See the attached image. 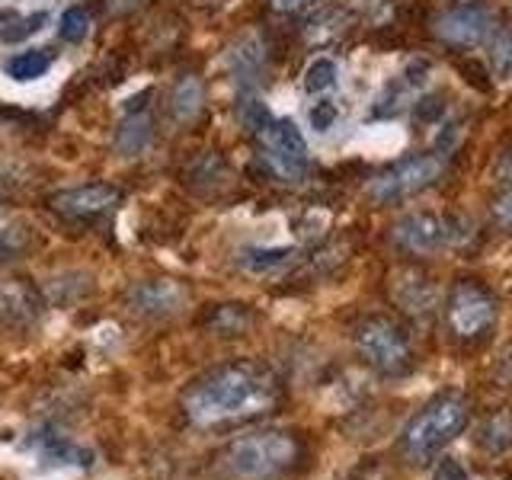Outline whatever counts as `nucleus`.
I'll use <instances>...</instances> for the list:
<instances>
[{"label":"nucleus","instance_id":"f257e3e1","mask_svg":"<svg viewBox=\"0 0 512 480\" xmlns=\"http://www.w3.org/2000/svg\"><path fill=\"white\" fill-rule=\"evenodd\" d=\"M282 404V381L272 368L240 359L202 375L183 397V413L192 426L215 429L260 420Z\"/></svg>","mask_w":512,"mask_h":480},{"label":"nucleus","instance_id":"f03ea898","mask_svg":"<svg viewBox=\"0 0 512 480\" xmlns=\"http://www.w3.org/2000/svg\"><path fill=\"white\" fill-rule=\"evenodd\" d=\"M304 458V442L288 429H256L231 439L218 455L224 480H282Z\"/></svg>","mask_w":512,"mask_h":480},{"label":"nucleus","instance_id":"7ed1b4c3","mask_svg":"<svg viewBox=\"0 0 512 480\" xmlns=\"http://www.w3.org/2000/svg\"><path fill=\"white\" fill-rule=\"evenodd\" d=\"M471 423V400L461 391H442L413 416L400 432V455L410 464H429L439 458L445 445H452Z\"/></svg>","mask_w":512,"mask_h":480},{"label":"nucleus","instance_id":"20e7f679","mask_svg":"<svg viewBox=\"0 0 512 480\" xmlns=\"http://www.w3.org/2000/svg\"><path fill=\"white\" fill-rule=\"evenodd\" d=\"M356 349L365 365H372L384 378H400L413 368V343L407 330L384 314L365 317L356 327Z\"/></svg>","mask_w":512,"mask_h":480},{"label":"nucleus","instance_id":"39448f33","mask_svg":"<svg viewBox=\"0 0 512 480\" xmlns=\"http://www.w3.org/2000/svg\"><path fill=\"white\" fill-rule=\"evenodd\" d=\"M500 304L496 295L477 279H458L445 295V324L455 340L477 343L493 330Z\"/></svg>","mask_w":512,"mask_h":480},{"label":"nucleus","instance_id":"423d86ee","mask_svg":"<svg viewBox=\"0 0 512 480\" xmlns=\"http://www.w3.org/2000/svg\"><path fill=\"white\" fill-rule=\"evenodd\" d=\"M445 173V154L439 151H423V154H410L397 164L384 167L368 180V199L378 205H394L404 202L416 192H423L429 186H436Z\"/></svg>","mask_w":512,"mask_h":480},{"label":"nucleus","instance_id":"0eeeda50","mask_svg":"<svg viewBox=\"0 0 512 480\" xmlns=\"http://www.w3.org/2000/svg\"><path fill=\"white\" fill-rule=\"evenodd\" d=\"M468 221L458 215H442V212H410L391 228V240L397 250L410 256H432L448 247L461 244L468 237Z\"/></svg>","mask_w":512,"mask_h":480},{"label":"nucleus","instance_id":"6e6552de","mask_svg":"<svg viewBox=\"0 0 512 480\" xmlns=\"http://www.w3.org/2000/svg\"><path fill=\"white\" fill-rule=\"evenodd\" d=\"M496 29H500V16L487 4H458L432 20V36L452 48L487 45L496 36Z\"/></svg>","mask_w":512,"mask_h":480},{"label":"nucleus","instance_id":"1a4fd4ad","mask_svg":"<svg viewBox=\"0 0 512 480\" xmlns=\"http://www.w3.org/2000/svg\"><path fill=\"white\" fill-rule=\"evenodd\" d=\"M256 135H260L266 164L279 176L295 183L308 173V141L292 119H269Z\"/></svg>","mask_w":512,"mask_h":480},{"label":"nucleus","instance_id":"9d476101","mask_svg":"<svg viewBox=\"0 0 512 480\" xmlns=\"http://www.w3.org/2000/svg\"><path fill=\"white\" fill-rule=\"evenodd\" d=\"M122 202V192L109 183H87V186H71L61 189L48 199V208L64 218V221H96L109 215L112 208Z\"/></svg>","mask_w":512,"mask_h":480},{"label":"nucleus","instance_id":"9b49d317","mask_svg":"<svg viewBox=\"0 0 512 480\" xmlns=\"http://www.w3.org/2000/svg\"><path fill=\"white\" fill-rule=\"evenodd\" d=\"M45 308L42 288L29 282L26 276H7L0 279V324L10 330H20L36 324Z\"/></svg>","mask_w":512,"mask_h":480},{"label":"nucleus","instance_id":"f8f14e48","mask_svg":"<svg viewBox=\"0 0 512 480\" xmlns=\"http://www.w3.org/2000/svg\"><path fill=\"white\" fill-rule=\"evenodd\" d=\"M128 308L144 317H170L180 314L186 304V288L173 279H148L128 288Z\"/></svg>","mask_w":512,"mask_h":480},{"label":"nucleus","instance_id":"ddd939ff","mask_svg":"<svg viewBox=\"0 0 512 480\" xmlns=\"http://www.w3.org/2000/svg\"><path fill=\"white\" fill-rule=\"evenodd\" d=\"M429 77H432L429 61H413L410 68L394 80V84H388L381 90V96L375 100V109H372V119H394L404 109L416 106V96L426 90Z\"/></svg>","mask_w":512,"mask_h":480},{"label":"nucleus","instance_id":"4468645a","mask_svg":"<svg viewBox=\"0 0 512 480\" xmlns=\"http://www.w3.org/2000/svg\"><path fill=\"white\" fill-rule=\"evenodd\" d=\"M224 68L231 71V77L237 80L240 87L256 84V77H260L263 68H266V42L256 36V32L240 36L228 48V55H224Z\"/></svg>","mask_w":512,"mask_h":480},{"label":"nucleus","instance_id":"2eb2a0df","mask_svg":"<svg viewBox=\"0 0 512 480\" xmlns=\"http://www.w3.org/2000/svg\"><path fill=\"white\" fill-rule=\"evenodd\" d=\"M154 141V122L148 112H128V119L116 132V157H138L151 148Z\"/></svg>","mask_w":512,"mask_h":480},{"label":"nucleus","instance_id":"dca6fc26","mask_svg":"<svg viewBox=\"0 0 512 480\" xmlns=\"http://www.w3.org/2000/svg\"><path fill=\"white\" fill-rule=\"evenodd\" d=\"M32 244H36V234H32L29 221L16 215H0V266L23 260Z\"/></svg>","mask_w":512,"mask_h":480},{"label":"nucleus","instance_id":"f3484780","mask_svg":"<svg viewBox=\"0 0 512 480\" xmlns=\"http://www.w3.org/2000/svg\"><path fill=\"white\" fill-rule=\"evenodd\" d=\"M292 260H295L292 247H247V250L237 253L240 269L253 272V276H269V272H279Z\"/></svg>","mask_w":512,"mask_h":480},{"label":"nucleus","instance_id":"a211bd4d","mask_svg":"<svg viewBox=\"0 0 512 480\" xmlns=\"http://www.w3.org/2000/svg\"><path fill=\"white\" fill-rule=\"evenodd\" d=\"M52 64H55V52H48V48H29V52L13 55L4 64V74L16 80V84H32V80L45 77Z\"/></svg>","mask_w":512,"mask_h":480},{"label":"nucleus","instance_id":"6ab92c4d","mask_svg":"<svg viewBox=\"0 0 512 480\" xmlns=\"http://www.w3.org/2000/svg\"><path fill=\"white\" fill-rule=\"evenodd\" d=\"M250 324H253V311L247 304H215L205 317V327L218 336H240L247 333Z\"/></svg>","mask_w":512,"mask_h":480},{"label":"nucleus","instance_id":"aec40b11","mask_svg":"<svg viewBox=\"0 0 512 480\" xmlns=\"http://www.w3.org/2000/svg\"><path fill=\"white\" fill-rule=\"evenodd\" d=\"M36 452L48 464H77V468H87L90 464V455L84 452V448H77L74 442L61 439V436H39Z\"/></svg>","mask_w":512,"mask_h":480},{"label":"nucleus","instance_id":"412c9836","mask_svg":"<svg viewBox=\"0 0 512 480\" xmlns=\"http://www.w3.org/2000/svg\"><path fill=\"white\" fill-rule=\"evenodd\" d=\"M202 100H205V90L196 77H183L180 84L173 87V96H170V112L180 122H192L199 116L202 109Z\"/></svg>","mask_w":512,"mask_h":480},{"label":"nucleus","instance_id":"4be33fe9","mask_svg":"<svg viewBox=\"0 0 512 480\" xmlns=\"http://www.w3.org/2000/svg\"><path fill=\"white\" fill-rule=\"evenodd\" d=\"M394 298L404 311L413 314H426L432 308V285L423 276H407L394 285Z\"/></svg>","mask_w":512,"mask_h":480},{"label":"nucleus","instance_id":"5701e85b","mask_svg":"<svg viewBox=\"0 0 512 480\" xmlns=\"http://www.w3.org/2000/svg\"><path fill=\"white\" fill-rule=\"evenodd\" d=\"M336 80H340V64H336L333 58L327 55H320L314 58L308 68H304V77H301V87L304 93H311V96H324L336 87Z\"/></svg>","mask_w":512,"mask_h":480},{"label":"nucleus","instance_id":"b1692460","mask_svg":"<svg viewBox=\"0 0 512 480\" xmlns=\"http://www.w3.org/2000/svg\"><path fill=\"white\" fill-rule=\"evenodd\" d=\"M509 445H512V410H500V413H493L484 426H480V448L500 455V452H506Z\"/></svg>","mask_w":512,"mask_h":480},{"label":"nucleus","instance_id":"393cba45","mask_svg":"<svg viewBox=\"0 0 512 480\" xmlns=\"http://www.w3.org/2000/svg\"><path fill=\"white\" fill-rule=\"evenodd\" d=\"M48 23V13L45 10H36L29 16H10L7 26H0V42L7 45H16V42H26L29 36H36V32Z\"/></svg>","mask_w":512,"mask_h":480},{"label":"nucleus","instance_id":"a878e982","mask_svg":"<svg viewBox=\"0 0 512 480\" xmlns=\"http://www.w3.org/2000/svg\"><path fill=\"white\" fill-rule=\"evenodd\" d=\"M87 32H90V13L84 7H68L61 13V20H58V36L64 42H84L87 39Z\"/></svg>","mask_w":512,"mask_h":480},{"label":"nucleus","instance_id":"bb28decb","mask_svg":"<svg viewBox=\"0 0 512 480\" xmlns=\"http://www.w3.org/2000/svg\"><path fill=\"white\" fill-rule=\"evenodd\" d=\"M490 45V61H493V71L500 77L512 74V29H496V36L487 42Z\"/></svg>","mask_w":512,"mask_h":480},{"label":"nucleus","instance_id":"cd10ccee","mask_svg":"<svg viewBox=\"0 0 512 480\" xmlns=\"http://www.w3.org/2000/svg\"><path fill=\"white\" fill-rule=\"evenodd\" d=\"M490 221L496 231L512 234V186H506L500 196H493L490 202Z\"/></svg>","mask_w":512,"mask_h":480},{"label":"nucleus","instance_id":"c85d7f7f","mask_svg":"<svg viewBox=\"0 0 512 480\" xmlns=\"http://www.w3.org/2000/svg\"><path fill=\"white\" fill-rule=\"evenodd\" d=\"M308 122H311V128L314 132H330V128L340 122V106H336L333 100H320V103H314L311 109H308Z\"/></svg>","mask_w":512,"mask_h":480},{"label":"nucleus","instance_id":"c756f323","mask_svg":"<svg viewBox=\"0 0 512 480\" xmlns=\"http://www.w3.org/2000/svg\"><path fill=\"white\" fill-rule=\"evenodd\" d=\"M272 116H269V109L256 100V96H247L244 103H240V122H244L247 128H253V132H260V128L269 122Z\"/></svg>","mask_w":512,"mask_h":480},{"label":"nucleus","instance_id":"7c9ffc66","mask_svg":"<svg viewBox=\"0 0 512 480\" xmlns=\"http://www.w3.org/2000/svg\"><path fill=\"white\" fill-rule=\"evenodd\" d=\"M436 480H468V471H464L458 461L445 458L436 464Z\"/></svg>","mask_w":512,"mask_h":480},{"label":"nucleus","instance_id":"2f4dec72","mask_svg":"<svg viewBox=\"0 0 512 480\" xmlns=\"http://www.w3.org/2000/svg\"><path fill=\"white\" fill-rule=\"evenodd\" d=\"M269 4L279 13H295V10H304L308 4H314V0H269Z\"/></svg>","mask_w":512,"mask_h":480},{"label":"nucleus","instance_id":"473e14b6","mask_svg":"<svg viewBox=\"0 0 512 480\" xmlns=\"http://www.w3.org/2000/svg\"><path fill=\"white\" fill-rule=\"evenodd\" d=\"M138 4V0H112V7H116V10H128V7H135Z\"/></svg>","mask_w":512,"mask_h":480}]
</instances>
